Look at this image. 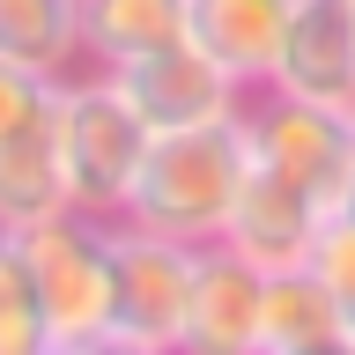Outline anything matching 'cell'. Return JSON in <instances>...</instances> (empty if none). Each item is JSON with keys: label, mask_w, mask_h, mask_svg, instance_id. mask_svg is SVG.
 Masks as SVG:
<instances>
[{"label": "cell", "mask_w": 355, "mask_h": 355, "mask_svg": "<svg viewBox=\"0 0 355 355\" xmlns=\"http://www.w3.org/2000/svg\"><path fill=\"white\" fill-rule=\"evenodd\" d=\"M252 171V133L237 119H215V126H178L148 141V163L133 178L126 215L133 230H155V237L178 244H222L230 230V207H237V185Z\"/></svg>", "instance_id": "1"}, {"label": "cell", "mask_w": 355, "mask_h": 355, "mask_svg": "<svg viewBox=\"0 0 355 355\" xmlns=\"http://www.w3.org/2000/svg\"><path fill=\"white\" fill-rule=\"evenodd\" d=\"M148 119L126 104V89L96 74H67L60 82V163H67V193L82 215H126L133 178L148 163Z\"/></svg>", "instance_id": "2"}, {"label": "cell", "mask_w": 355, "mask_h": 355, "mask_svg": "<svg viewBox=\"0 0 355 355\" xmlns=\"http://www.w3.org/2000/svg\"><path fill=\"white\" fill-rule=\"evenodd\" d=\"M244 133H252V163L282 171L311 207L340 215L355 178V111L311 104L288 89H252L244 96Z\"/></svg>", "instance_id": "3"}, {"label": "cell", "mask_w": 355, "mask_h": 355, "mask_svg": "<svg viewBox=\"0 0 355 355\" xmlns=\"http://www.w3.org/2000/svg\"><path fill=\"white\" fill-rule=\"evenodd\" d=\"M111 215H67L22 230L30 244V274H37V296H44V326H52V355H74V348H104V326H111Z\"/></svg>", "instance_id": "4"}, {"label": "cell", "mask_w": 355, "mask_h": 355, "mask_svg": "<svg viewBox=\"0 0 355 355\" xmlns=\"http://www.w3.org/2000/svg\"><path fill=\"white\" fill-rule=\"evenodd\" d=\"M193 266H200V244H178V237H155V230L119 222L111 230V326H104V348L171 355L185 340V311H193Z\"/></svg>", "instance_id": "5"}, {"label": "cell", "mask_w": 355, "mask_h": 355, "mask_svg": "<svg viewBox=\"0 0 355 355\" xmlns=\"http://www.w3.org/2000/svg\"><path fill=\"white\" fill-rule=\"evenodd\" d=\"M111 82L126 89V104L148 119V133H178V126H215V119H237L252 89L230 74V67L207 52V44L178 37L163 52H141V60L111 67Z\"/></svg>", "instance_id": "6"}, {"label": "cell", "mask_w": 355, "mask_h": 355, "mask_svg": "<svg viewBox=\"0 0 355 355\" xmlns=\"http://www.w3.org/2000/svg\"><path fill=\"white\" fill-rule=\"evenodd\" d=\"M259 296L266 274L237 244H200L193 311H185V355H259Z\"/></svg>", "instance_id": "7"}, {"label": "cell", "mask_w": 355, "mask_h": 355, "mask_svg": "<svg viewBox=\"0 0 355 355\" xmlns=\"http://www.w3.org/2000/svg\"><path fill=\"white\" fill-rule=\"evenodd\" d=\"M266 89L355 111V0H296Z\"/></svg>", "instance_id": "8"}, {"label": "cell", "mask_w": 355, "mask_h": 355, "mask_svg": "<svg viewBox=\"0 0 355 355\" xmlns=\"http://www.w3.org/2000/svg\"><path fill=\"white\" fill-rule=\"evenodd\" d=\"M326 222H333V215H326V207H311L282 171L252 163L244 185H237V207H230L222 244H237L259 274H282V266H311V244H318Z\"/></svg>", "instance_id": "9"}, {"label": "cell", "mask_w": 355, "mask_h": 355, "mask_svg": "<svg viewBox=\"0 0 355 355\" xmlns=\"http://www.w3.org/2000/svg\"><path fill=\"white\" fill-rule=\"evenodd\" d=\"M259 355H355V326L311 266L266 274L259 296Z\"/></svg>", "instance_id": "10"}, {"label": "cell", "mask_w": 355, "mask_h": 355, "mask_svg": "<svg viewBox=\"0 0 355 355\" xmlns=\"http://www.w3.org/2000/svg\"><path fill=\"white\" fill-rule=\"evenodd\" d=\"M288 15H296V0H193V44H207L244 89H266Z\"/></svg>", "instance_id": "11"}, {"label": "cell", "mask_w": 355, "mask_h": 355, "mask_svg": "<svg viewBox=\"0 0 355 355\" xmlns=\"http://www.w3.org/2000/svg\"><path fill=\"white\" fill-rule=\"evenodd\" d=\"M74 193H67V163H60V111L37 119L30 133L0 141V230H37V222L67 215Z\"/></svg>", "instance_id": "12"}, {"label": "cell", "mask_w": 355, "mask_h": 355, "mask_svg": "<svg viewBox=\"0 0 355 355\" xmlns=\"http://www.w3.org/2000/svg\"><path fill=\"white\" fill-rule=\"evenodd\" d=\"M178 37H193V0H82V52L104 74Z\"/></svg>", "instance_id": "13"}, {"label": "cell", "mask_w": 355, "mask_h": 355, "mask_svg": "<svg viewBox=\"0 0 355 355\" xmlns=\"http://www.w3.org/2000/svg\"><path fill=\"white\" fill-rule=\"evenodd\" d=\"M0 60L67 74L82 60V0H0Z\"/></svg>", "instance_id": "14"}, {"label": "cell", "mask_w": 355, "mask_h": 355, "mask_svg": "<svg viewBox=\"0 0 355 355\" xmlns=\"http://www.w3.org/2000/svg\"><path fill=\"white\" fill-rule=\"evenodd\" d=\"M0 355H52L44 296H37V274H30V244L15 230H0Z\"/></svg>", "instance_id": "15"}, {"label": "cell", "mask_w": 355, "mask_h": 355, "mask_svg": "<svg viewBox=\"0 0 355 355\" xmlns=\"http://www.w3.org/2000/svg\"><path fill=\"white\" fill-rule=\"evenodd\" d=\"M60 82L67 74H30V67L0 60V141H15V133H30L37 119H52V111H60Z\"/></svg>", "instance_id": "16"}, {"label": "cell", "mask_w": 355, "mask_h": 355, "mask_svg": "<svg viewBox=\"0 0 355 355\" xmlns=\"http://www.w3.org/2000/svg\"><path fill=\"white\" fill-rule=\"evenodd\" d=\"M311 274L340 296V311H348V326H355V215H348V207L318 230V244H311Z\"/></svg>", "instance_id": "17"}, {"label": "cell", "mask_w": 355, "mask_h": 355, "mask_svg": "<svg viewBox=\"0 0 355 355\" xmlns=\"http://www.w3.org/2000/svg\"><path fill=\"white\" fill-rule=\"evenodd\" d=\"M348 215H355V178H348Z\"/></svg>", "instance_id": "18"}]
</instances>
